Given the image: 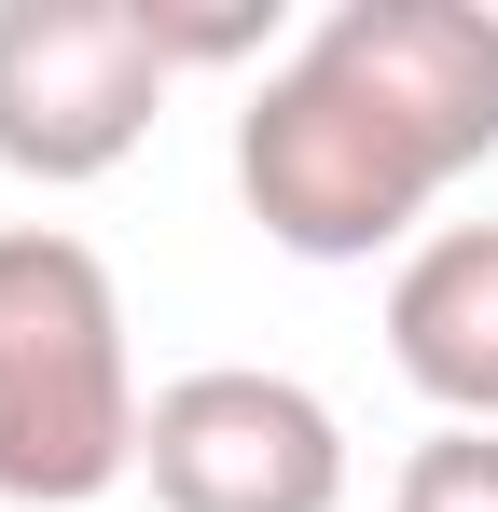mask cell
<instances>
[{
    "label": "cell",
    "instance_id": "cell-1",
    "mask_svg": "<svg viewBox=\"0 0 498 512\" xmlns=\"http://www.w3.org/2000/svg\"><path fill=\"white\" fill-rule=\"evenodd\" d=\"M471 167H498V0H332L236 111V194L291 263L415 250Z\"/></svg>",
    "mask_w": 498,
    "mask_h": 512
},
{
    "label": "cell",
    "instance_id": "cell-2",
    "mask_svg": "<svg viewBox=\"0 0 498 512\" xmlns=\"http://www.w3.org/2000/svg\"><path fill=\"white\" fill-rule=\"evenodd\" d=\"M139 346L125 291L70 222H0V499L83 512L139 471Z\"/></svg>",
    "mask_w": 498,
    "mask_h": 512
},
{
    "label": "cell",
    "instance_id": "cell-3",
    "mask_svg": "<svg viewBox=\"0 0 498 512\" xmlns=\"http://www.w3.org/2000/svg\"><path fill=\"white\" fill-rule=\"evenodd\" d=\"M180 42L166 0H0V167L83 194L153 139Z\"/></svg>",
    "mask_w": 498,
    "mask_h": 512
},
{
    "label": "cell",
    "instance_id": "cell-4",
    "mask_svg": "<svg viewBox=\"0 0 498 512\" xmlns=\"http://www.w3.org/2000/svg\"><path fill=\"white\" fill-rule=\"evenodd\" d=\"M153 512H346V416L277 360L166 374L139 429Z\"/></svg>",
    "mask_w": 498,
    "mask_h": 512
},
{
    "label": "cell",
    "instance_id": "cell-5",
    "mask_svg": "<svg viewBox=\"0 0 498 512\" xmlns=\"http://www.w3.org/2000/svg\"><path fill=\"white\" fill-rule=\"evenodd\" d=\"M388 360L443 429H498V222H429L388 263Z\"/></svg>",
    "mask_w": 498,
    "mask_h": 512
},
{
    "label": "cell",
    "instance_id": "cell-6",
    "mask_svg": "<svg viewBox=\"0 0 498 512\" xmlns=\"http://www.w3.org/2000/svg\"><path fill=\"white\" fill-rule=\"evenodd\" d=\"M388 512H498V429H443L388 471Z\"/></svg>",
    "mask_w": 498,
    "mask_h": 512
}]
</instances>
